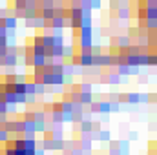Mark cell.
<instances>
[{
	"mask_svg": "<svg viewBox=\"0 0 157 155\" xmlns=\"http://www.w3.org/2000/svg\"><path fill=\"white\" fill-rule=\"evenodd\" d=\"M93 60H91V66H97V68H110V53L108 55H91Z\"/></svg>",
	"mask_w": 157,
	"mask_h": 155,
	"instance_id": "1",
	"label": "cell"
},
{
	"mask_svg": "<svg viewBox=\"0 0 157 155\" xmlns=\"http://www.w3.org/2000/svg\"><path fill=\"white\" fill-rule=\"evenodd\" d=\"M26 20V26L28 28H37V29H42L46 26V20L40 17V15H35V17H29V18H24Z\"/></svg>",
	"mask_w": 157,
	"mask_h": 155,
	"instance_id": "2",
	"label": "cell"
},
{
	"mask_svg": "<svg viewBox=\"0 0 157 155\" xmlns=\"http://www.w3.org/2000/svg\"><path fill=\"white\" fill-rule=\"evenodd\" d=\"M15 66H18V57L11 55V53H6V57H4V68H15Z\"/></svg>",
	"mask_w": 157,
	"mask_h": 155,
	"instance_id": "3",
	"label": "cell"
},
{
	"mask_svg": "<svg viewBox=\"0 0 157 155\" xmlns=\"http://www.w3.org/2000/svg\"><path fill=\"white\" fill-rule=\"evenodd\" d=\"M2 22L7 29H17V26H18V18L13 17V15L11 17H2Z\"/></svg>",
	"mask_w": 157,
	"mask_h": 155,
	"instance_id": "4",
	"label": "cell"
},
{
	"mask_svg": "<svg viewBox=\"0 0 157 155\" xmlns=\"http://www.w3.org/2000/svg\"><path fill=\"white\" fill-rule=\"evenodd\" d=\"M93 100V91H78V102L80 104H90Z\"/></svg>",
	"mask_w": 157,
	"mask_h": 155,
	"instance_id": "5",
	"label": "cell"
},
{
	"mask_svg": "<svg viewBox=\"0 0 157 155\" xmlns=\"http://www.w3.org/2000/svg\"><path fill=\"white\" fill-rule=\"evenodd\" d=\"M95 139L101 141V142H110V141H112V133H110L108 130H99V131L95 133Z\"/></svg>",
	"mask_w": 157,
	"mask_h": 155,
	"instance_id": "6",
	"label": "cell"
},
{
	"mask_svg": "<svg viewBox=\"0 0 157 155\" xmlns=\"http://www.w3.org/2000/svg\"><path fill=\"white\" fill-rule=\"evenodd\" d=\"M78 55H80V68H90L93 60L91 53H78Z\"/></svg>",
	"mask_w": 157,
	"mask_h": 155,
	"instance_id": "7",
	"label": "cell"
},
{
	"mask_svg": "<svg viewBox=\"0 0 157 155\" xmlns=\"http://www.w3.org/2000/svg\"><path fill=\"white\" fill-rule=\"evenodd\" d=\"M130 44H132V39L128 35H121L119 39H115V46L117 47H128Z\"/></svg>",
	"mask_w": 157,
	"mask_h": 155,
	"instance_id": "8",
	"label": "cell"
},
{
	"mask_svg": "<svg viewBox=\"0 0 157 155\" xmlns=\"http://www.w3.org/2000/svg\"><path fill=\"white\" fill-rule=\"evenodd\" d=\"M99 113L101 115H110V100H101L99 102Z\"/></svg>",
	"mask_w": 157,
	"mask_h": 155,
	"instance_id": "9",
	"label": "cell"
},
{
	"mask_svg": "<svg viewBox=\"0 0 157 155\" xmlns=\"http://www.w3.org/2000/svg\"><path fill=\"white\" fill-rule=\"evenodd\" d=\"M108 84H112V86H117V84H121L122 82V77L119 75L117 71H113V73H110L108 75V80H106Z\"/></svg>",
	"mask_w": 157,
	"mask_h": 155,
	"instance_id": "10",
	"label": "cell"
},
{
	"mask_svg": "<svg viewBox=\"0 0 157 155\" xmlns=\"http://www.w3.org/2000/svg\"><path fill=\"white\" fill-rule=\"evenodd\" d=\"M33 130H35V133H42V131L46 130V120H44V119L33 120Z\"/></svg>",
	"mask_w": 157,
	"mask_h": 155,
	"instance_id": "11",
	"label": "cell"
},
{
	"mask_svg": "<svg viewBox=\"0 0 157 155\" xmlns=\"http://www.w3.org/2000/svg\"><path fill=\"white\" fill-rule=\"evenodd\" d=\"M143 26L148 31H154V29H157V18H144L143 20Z\"/></svg>",
	"mask_w": 157,
	"mask_h": 155,
	"instance_id": "12",
	"label": "cell"
},
{
	"mask_svg": "<svg viewBox=\"0 0 157 155\" xmlns=\"http://www.w3.org/2000/svg\"><path fill=\"white\" fill-rule=\"evenodd\" d=\"M146 18H157V6H144Z\"/></svg>",
	"mask_w": 157,
	"mask_h": 155,
	"instance_id": "13",
	"label": "cell"
},
{
	"mask_svg": "<svg viewBox=\"0 0 157 155\" xmlns=\"http://www.w3.org/2000/svg\"><path fill=\"white\" fill-rule=\"evenodd\" d=\"M117 73L121 75V77H128V75H130V66H128L126 62L119 64V66H117Z\"/></svg>",
	"mask_w": 157,
	"mask_h": 155,
	"instance_id": "14",
	"label": "cell"
},
{
	"mask_svg": "<svg viewBox=\"0 0 157 155\" xmlns=\"http://www.w3.org/2000/svg\"><path fill=\"white\" fill-rule=\"evenodd\" d=\"M126 102L128 104H139V93H135V91L126 93Z\"/></svg>",
	"mask_w": 157,
	"mask_h": 155,
	"instance_id": "15",
	"label": "cell"
},
{
	"mask_svg": "<svg viewBox=\"0 0 157 155\" xmlns=\"http://www.w3.org/2000/svg\"><path fill=\"white\" fill-rule=\"evenodd\" d=\"M40 17H42L44 20H51V18L55 17V11H53V9H40Z\"/></svg>",
	"mask_w": 157,
	"mask_h": 155,
	"instance_id": "16",
	"label": "cell"
},
{
	"mask_svg": "<svg viewBox=\"0 0 157 155\" xmlns=\"http://www.w3.org/2000/svg\"><path fill=\"white\" fill-rule=\"evenodd\" d=\"M13 91L15 93H26V82H15Z\"/></svg>",
	"mask_w": 157,
	"mask_h": 155,
	"instance_id": "17",
	"label": "cell"
},
{
	"mask_svg": "<svg viewBox=\"0 0 157 155\" xmlns=\"http://www.w3.org/2000/svg\"><path fill=\"white\" fill-rule=\"evenodd\" d=\"M146 66L155 68L157 66V53H148V62H146Z\"/></svg>",
	"mask_w": 157,
	"mask_h": 155,
	"instance_id": "18",
	"label": "cell"
},
{
	"mask_svg": "<svg viewBox=\"0 0 157 155\" xmlns=\"http://www.w3.org/2000/svg\"><path fill=\"white\" fill-rule=\"evenodd\" d=\"M28 0H13V9H26Z\"/></svg>",
	"mask_w": 157,
	"mask_h": 155,
	"instance_id": "19",
	"label": "cell"
},
{
	"mask_svg": "<svg viewBox=\"0 0 157 155\" xmlns=\"http://www.w3.org/2000/svg\"><path fill=\"white\" fill-rule=\"evenodd\" d=\"M78 88H80V91H93V84L91 82H80Z\"/></svg>",
	"mask_w": 157,
	"mask_h": 155,
	"instance_id": "20",
	"label": "cell"
},
{
	"mask_svg": "<svg viewBox=\"0 0 157 155\" xmlns=\"http://www.w3.org/2000/svg\"><path fill=\"white\" fill-rule=\"evenodd\" d=\"M31 53L33 55H44V46H31Z\"/></svg>",
	"mask_w": 157,
	"mask_h": 155,
	"instance_id": "21",
	"label": "cell"
},
{
	"mask_svg": "<svg viewBox=\"0 0 157 155\" xmlns=\"http://www.w3.org/2000/svg\"><path fill=\"white\" fill-rule=\"evenodd\" d=\"M6 141H9V131H6L4 128H0V144L6 142Z\"/></svg>",
	"mask_w": 157,
	"mask_h": 155,
	"instance_id": "22",
	"label": "cell"
},
{
	"mask_svg": "<svg viewBox=\"0 0 157 155\" xmlns=\"http://www.w3.org/2000/svg\"><path fill=\"white\" fill-rule=\"evenodd\" d=\"M0 115H7V102L0 100Z\"/></svg>",
	"mask_w": 157,
	"mask_h": 155,
	"instance_id": "23",
	"label": "cell"
},
{
	"mask_svg": "<svg viewBox=\"0 0 157 155\" xmlns=\"http://www.w3.org/2000/svg\"><path fill=\"white\" fill-rule=\"evenodd\" d=\"M137 35H139V28H130V39H137Z\"/></svg>",
	"mask_w": 157,
	"mask_h": 155,
	"instance_id": "24",
	"label": "cell"
},
{
	"mask_svg": "<svg viewBox=\"0 0 157 155\" xmlns=\"http://www.w3.org/2000/svg\"><path fill=\"white\" fill-rule=\"evenodd\" d=\"M44 113H49L51 112V102H42V108H40Z\"/></svg>",
	"mask_w": 157,
	"mask_h": 155,
	"instance_id": "25",
	"label": "cell"
},
{
	"mask_svg": "<svg viewBox=\"0 0 157 155\" xmlns=\"http://www.w3.org/2000/svg\"><path fill=\"white\" fill-rule=\"evenodd\" d=\"M139 139V133L137 131H130V141H137Z\"/></svg>",
	"mask_w": 157,
	"mask_h": 155,
	"instance_id": "26",
	"label": "cell"
},
{
	"mask_svg": "<svg viewBox=\"0 0 157 155\" xmlns=\"http://www.w3.org/2000/svg\"><path fill=\"white\" fill-rule=\"evenodd\" d=\"M4 155H15V148H4Z\"/></svg>",
	"mask_w": 157,
	"mask_h": 155,
	"instance_id": "27",
	"label": "cell"
},
{
	"mask_svg": "<svg viewBox=\"0 0 157 155\" xmlns=\"http://www.w3.org/2000/svg\"><path fill=\"white\" fill-rule=\"evenodd\" d=\"M148 102H154V104H155V93H154V91L148 93Z\"/></svg>",
	"mask_w": 157,
	"mask_h": 155,
	"instance_id": "28",
	"label": "cell"
},
{
	"mask_svg": "<svg viewBox=\"0 0 157 155\" xmlns=\"http://www.w3.org/2000/svg\"><path fill=\"white\" fill-rule=\"evenodd\" d=\"M7 53V46H0V57H6Z\"/></svg>",
	"mask_w": 157,
	"mask_h": 155,
	"instance_id": "29",
	"label": "cell"
},
{
	"mask_svg": "<svg viewBox=\"0 0 157 155\" xmlns=\"http://www.w3.org/2000/svg\"><path fill=\"white\" fill-rule=\"evenodd\" d=\"M15 155H28V150H15Z\"/></svg>",
	"mask_w": 157,
	"mask_h": 155,
	"instance_id": "30",
	"label": "cell"
},
{
	"mask_svg": "<svg viewBox=\"0 0 157 155\" xmlns=\"http://www.w3.org/2000/svg\"><path fill=\"white\" fill-rule=\"evenodd\" d=\"M0 46H7V37H0Z\"/></svg>",
	"mask_w": 157,
	"mask_h": 155,
	"instance_id": "31",
	"label": "cell"
},
{
	"mask_svg": "<svg viewBox=\"0 0 157 155\" xmlns=\"http://www.w3.org/2000/svg\"><path fill=\"white\" fill-rule=\"evenodd\" d=\"M0 2H7V0H0Z\"/></svg>",
	"mask_w": 157,
	"mask_h": 155,
	"instance_id": "32",
	"label": "cell"
},
{
	"mask_svg": "<svg viewBox=\"0 0 157 155\" xmlns=\"http://www.w3.org/2000/svg\"><path fill=\"white\" fill-rule=\"evenodd\" d=\"M55 2H60V0H55Z\"/></svg>",
	"mask_w": 157,
	"mask_h": 155,
	"instance_id": "33",
	"label": "cell"
},
{
	"mask_svg": "<svg viewBox=\"0 0 157 155\" xmlns=\"http://www.w3.org/2000/svg\"><path fill=\"white\" fill-rule=\"evenodd\" d=\"M39 2H40V0H39Z\"/></svg>",
	"mask_w": 157,
	"mask_h": 155,
	"instance_id": "34",
	"label": "cell"
}]
</instances>
